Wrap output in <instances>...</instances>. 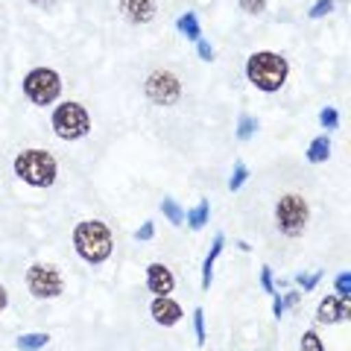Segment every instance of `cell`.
Returning a JSON list of instances; mask_svg holds the SVG:
<instances>
[{"mask_svg":"<svg viewBox=\"0 0 351 351\" xmlns=\"http://www.w3.org/2000/svg\"><path fill=\"white\" fill-rule=\"evenodd\" d=\"M73 249L88 263H103L114 249V237L100 219H85L73 228Z\"/></svg>","mask_w":351,"mask_h":351,"instance_id":"1","label":"cell"},{"mask_svg":"<svg viewBox=\"0 0 351 351\" xmlns=\"http://www.w3.org/2000/svg\"><path fill=\"white\" fill-rule=\"evenodd\" d=\"M15 176L32 188H50L59 176V164L47 149H24L15 158Z\"/></svg>","mask_w":351,"mask_h":351,"instance_id":"2","label":"cell"},{"mask_svg":"<svg viewBox=\"0 0 351 351\" xmlns=\"http://www.w3.org/2000/svg\"><path fill=\"white\" fill-rule=\"evenodd\" d=\"M246 73H249V80L258 91H278V88L284 85V80H287V62H284L278 53L261 50L249 59Z\"/></svg>","mask_w":351,"mask_h":351,"instance_id":"3","label":"cell"},{"mask_svg":"<svg viewBox=\"0 0 351 351\" xmlns=\"http://www.w3.org/2000/svg\"><path fill=\"white\" fill-rule=\"evenodd\" d=\"M53 132L64 141H76L85 138L91 132V117H88L85 106L80 103H62L56 112H53Z\"/></svg>","mask_w":351,"mask_h":351,"instance_id":"4","label":"cell"},{"mask_svg":"<svg viewBox=\"0 0 351 351\" xmlns=\"http://www.w3.org/2000/svg\"><path fill=\"white\" fill-rule=\"evenodd\" d=\"M59 91H62V80L53 68H36L24 76V94L36 106H50L53 100H59Z\"/></svg>","mask_w":351,"mask_h":351,"instance_id":"5","label":"cell"},{"mask_svg":"<svg viewBox=\"0 0 351 351\" xmlns=\"http://www.w3.org/2000/svg\"><path fill=\"white\" fill-rule=\"evenodd\" d=\"M276 219H278V228L287 237H299L304 232V226H307V202L299 193L281 196L278 208H276Z\"/></svg>","mask_w":351,"mask_h":351,"instance_id":"6","label":"cell"},{"mask_svg":"<svg viewBox=\"0 0 351 351\" xmlns=\"http://www.w3.org/2000/svg\"><path fill=\"white\" fill-rule=\"evenodd\" d=\"M27 287L36 299H56L64 290V281L59 276V269L50 267V263H32L27 269Z\"/></svg>","mask_w":351,"mask_h":351,"instance_id":"7","label":"cell"},{"mask_svg":"<svg viewBox=\"0 0 351 351\" xmlns=\"http://www.w3.org/2000/svg\"><path fill=\"white\" fill-rule=\"evenodd\" d=\"M179 94H182V82L176 80L173 73H167V71L149 73V80H147V97H149L152 103L173 106L176 100H179Z\"/></svg>","mask_w":351,"mask_h":351,"instance_id":"8","label":"cell"},{"mask_svg":"<svg viewBox=\"0 0 351 351\" xmlns=\"http://www.w3.org/2000/svg\"><path fill=\"white\" fill-rule=\"evenodd\" d=\"M149 313H152V319H156L158 325H164V328H170V325H176L182 319V307H179V302H173L170 295H156Z\"/></svg>","mask_w":351,"mask_h":351,"instance_id":"9","label":"cell"},{"mask_svg":"<svg viewBox=\"0 0 351 351\" xmlns=\"http://www.w3.org/2000/svg\"><path fill=\"white\" fill-rule=\"evenodd\" d=\"M120 12L129 24H147L156 15V0H120Z\"/></svg>","mask_w":351,"mask_h":351,"instance_id":"10","label":"cell"},{"mask_svg":"<svg viewBox=\"0 0 351 351\" xmlns=\"http://www.w3.org/2000/svg\"><path fill=\"white\" fill-rule=\"evenodd\" d=\"M147 284H149V290L156 295H170L173 287H176V278H173V272L164 267V263H149L147 267Z\"/></svg>","mask_w":351,"mask_h":351,"instance_id":"11","label":"cell"},{"mask_svg":"<svg viewBox=\"0 0 351 351\" xmlns=\"http://www.w3.org/2000/svg\"><path fill=\"white\" fill-rule=\"evenodd\" d=\"M346 313H348V304H346V299L339 302V295H328V299H322V304H319V319L325 325L343 319Z\"/></svg>","mask_w":351,"mask_h":351,"instance_id":"12","label":"cell"},{"mask_svg":"<svg viewBox=\"0 0 351 351\" xmlns=\"http://www.w3.org/2000/svg\"><path fill=\"white\" fill-rule=\"evenodd\" d=\"M223 246H226V237H223V234H217V237H214V243H211V252L205 255V263H202V287H211L214 261L219 258V252H223Z\"/></svg>","mask_w":351,"mask_h":351,"instance_id":"13","label":"cell"},{"mask_svg":"<svg viewBox=\"0 0 351 351\" xmlns=\"http://www.w3.org/2000/svg\"><path fill=\"white\" fill-rule=\"evenodd\" d=\"M50 343V334H24V337H18L15 339V348L18 351H41L44 346Z\"/></svg>","mask_w":351,"mask_h":351,"instance_id":"14","label":"cell"},{"mask_svg":"<svg viewBox=\"0 0 351 351\" xmlns=\"http://www.w3.org/2000/svg\"><path fill=\"white\" fill-rule=\"evenodd\" d=\"M176 29H179L184 38H191V41H196V38L202 36V29H199V21H196V15H193V12H184L179 21H176Z\"/></svg>","mask_w":351,"mask_h":351,"instance_id":"15","label":"cell"},{"mask_svg":"<svg viewBox=\"0 0 351 351\" xmlns=\"http://www.w3.org/2000/svg\"><path fill=\"white\" fill-rule=\"evenodd\" d=\"M328 156H331V141H328L325 135L311 141V147H307V158H311L313 164L316 161H328Z\"/></svg>","mask_w":351,"mask_h":351,"instance_id":"16","label":"cell"},{"mask_svg":"<svg viewBox=\"0 0 351 351\" xmlns=\"http://www.w3.org/2000/svg\"><path fill=\"white\" fill-rule=\"evenodd\" d=\"M208 214H211V205H208V199H202L191 214H184V219H188L191 228H196V232H199V228L208 223Z\"/></svg>","mask_w":351,"mask_h":351,"instance_id":"17","label":"cell"},{"mask_svg":"<svg viewBox=\"0 0 351 351\" xmlns=\"http://www.w3.org/2000/svg\"><path fill=\"white\" fill-rule=\"evenodd\" d=\"M161 214L170 219L173 226H179V223H184V211L179 208V202L176 199H161Z\"/></svg>","mask_w":351,"mask_h":351,"instance_id":"18","label":"cell"},{"mask_svg":"<svg viewBox=\"0 0 351 351\" xmlns=\"http://www.w3.org/2000/svg\"><path fill=\"white\" fill-rule=\"evenodd\" d=\"M255 129H258V120L252 117V114H243L237 120V138L240 141H249L252 135H255Z\"/></svg>","mask_w":351,"mask_h":351,"instance_id":"19","label":"cell"},{"mask_svg":"<svg viewBox=\"0 0 351 351\" xmlns=\"http://www.w3.org/2000/svg\"><path fill=\"white\" fill-rule=\"evenodd\" d=\"M246 176H249L246 164H243V161H237V164H234V173H232V179H228V191H232V193H237L240 188H243Z\"/></svg>","mask_w":351,"mask_h":351,"instance_id":"20","label":"cell"},{"mask_svg":"<svg viewBox=\"0 0 351 351\" xmlns=\"http://www.w3.org/2000/svg\"><path fill=\"white\" fill-rule=\"evenodd\" d=\"M302 351H325L319 334H316V331H304L302 334Z\"/></svg>","mask_w":351,"mask_h":351,"instance_id":"21","label":"cell"},{"mask_svg":"<svg viewBox=\"0 0 351 351\" xmlns=\"http://www.w3.org/2000/svg\"><path fill=\"white\" fill-rule=\"evenodd\" d=\"M193 331H196V343H205V311L202 307H196L193 311Z\"/></svg>","mask_w":351,"mask_h":351,"instance_id":"22","label":"cell"},{"mask_svg":"<svg viewBox=\"0 0 351 351\" xmlns=\"http://www.w3.org/2000/svg\"><path fill=\"white\" fill-rule=\"evenodd\" d=\"M337 293H339V299H348L351 295V272H339L337 276Z\"/></svg>","mask_w":351,"mask_h":351,"instance_id":"23","label":"cell"},{"mask_svg":"<svg viewBox=\"0 0 351 351\" xmlns=\"http://www.w3.org/2000/svg\"><path fill=\"white\" fill-rule=\"evenodd\" d=\"M319 120H322V126L325 129H337L339 126V114H337V108H322V114H319Z\"/></svg>","mask_w":351,"mask_h":351,"instance_id":"24","label":"cell"},{"mask_svg":"<svg viewBox=\"0 0 351 351\" xmlns=\"http://www.w3.org/2000/svg\"><path fill=\"white\" fill-rule=\"evenodd\" d=\"M331 9H334V0H316L313 9H311V18H325Z\"/></svg>","mask_w":351,"mask_h":351,"instance_id":"25","label":"cell"},{"mask_svg":"<svg viewBox=\"0 0 351 351\" xmlns=\"http://www.w3.org/2000/svg\"><path fill=\"white\" fill-rule=\"evenodd\" d=\"M196 53H199V59H205V62H214V47L208 44L202 36L196 38Z\"/></svg>","mask_w":351,"mask_h":351,"instance_id":"26","label":"cell"},{"mask_svg":"<svg viewBox=\"0 0 351 351\" xmlns=\"http://www.w3.org/2000/svg\"><path fill=\"white\" fill-rule=\"evenodd\" d=\"M261 287L267 290L269 295H276V278H272V272H269V267H263L261 269Z\"/></svg>","mask_w":351,"mask_h":351,"instance_id":"27","label":"cell"},{"mask_svg":"<svg viewBox=\"0 0 351 351\" xmlns=\"http://www.w3.org/2000/svg\"><path fill=\"white\" fill-rule=\"evenodd\" d=\"M322 281V272L316 269V272H311V276H299V284H302V290H313L316 284Z\"/></svg>","mask_w":351,"mask_h":351,"instance_id":"28","label":"cell"},{"mask_svg":"<svg viewBox=\"0 0 351 351\" xmlns=\"http://www.w3.org/2000/svg\"><path fill=\"white\" fill-rule=\"evenodd\" d=\"M152 237H156V226H152V223L138 226V232H135V240H138V243H144V240H152Z\"/></svg>","mask_w":351,"mask_h":351,"instance_id":"29","label":"cell"},{"mask_svg":"<svg viewBox=\"0 0 351 351\" xmlns=\"http://www.w3.org/2000/svg\"><path fill=\"white\" fill-rule=\"evenodd\" d=\"M240 6H243L246 12H252V15H258V12H263L267 0H240Z\"/></svg>","mask_w":351,"mask_h":351,"instance_id":"30","label":"cell"},{"mask_svg":"<svg viewBox=\"0 0 351 351\" xmlns=\"http://www.w3.org/2000/svg\"><path fill=\"white\" fill-rule=\"evenodd\" d=\"M299 295H302V293H295V290H293V293L284 295V302H281V304H284V307H295V304H299Z\"/></svg>","mask_w":351,"mask_h":351,"instance_id":"31","label":"cell"},{"mask_svg":"<svg viewBox=\"0 0 351 351\" xmlns=\"http://www.w3.org/2000/svg\"><path fill=\"white\" fill-rule=\"evenodd\" d=\"M272 311H276V319H281V313H284V304H281V299H276V307H272Z\"/></svg>","mask_w":351,"mask_h":351,"instance_id":"32","label":"cell"},{"mask_svg":"<svg viewBox=\"0 0 351 351\" xmlns=\"http://www.w3.org/2000/svg\"><path fill=\"white\" fill-rule=\"evenodd\" d=\"M6 307V290H3V284H0V311Z\"/></svg>","mask_w":351,"mask_h":351,"instance_id":"33","label":"cell"},{"mask_svg":"<svg viewBox=\"0 0 351 351\" xmlns=\"http://www.w3.org/2000/svg\"><path fill=\"white\" fill-rule=\"evenodd\" d=\"M32 3H47V0H32Z\"/></svg>","mask_w":351,"mask_h":351,"instance_id":"34","label":"cell"}]
</instances>
